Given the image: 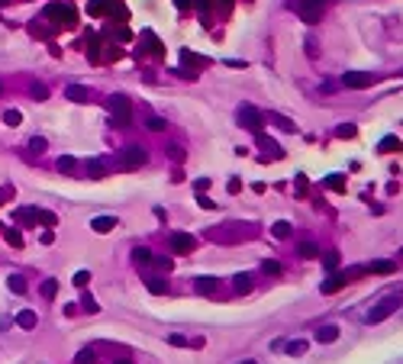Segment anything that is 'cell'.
<instances>
[{"instance_id": "f35d334b", "label": "cell", "mask_w": 403, "mask_h": 364, "mask_svg": "<svg viewBox=\"0 0 403 364\" xmlns=\"http://www.w3.org/2000/svg\"><path fill=\"white\" fill-rule=\"evenodd\" d=\"M326 181H329V187H332V190H342V187H345V184H342V177H339V174L326 177Z\"/></svg>"}, {"instance_id": "c3c4849f", "label": "cell", "mask_w": 403, "mask_h": 364, "mask_svg": "<svg viewBox=\"0 0 403 364\" xmlns=\"http://www.w3.org/2000/svg\"><path fill=\"white\" fill-rule=\"evenodd\" d=\"M0 94H4V81H0Z\"/></svg>"}, {"instance_id": "30bf717a", "label": "cell", "mask_w": 403, "mask_h": 364, "mask_svg": "<svg viewBox=\"0 0 403 364\" xmlns=\"http://www.w3.org/2000/svg\"><path fill=\"white\" fill-rule=\"evenodd\" d=\"M16 326L29 332V329H36V326H39V316L32 313V309H20V313H16Z\"/></svg>"}, {"instance_id": "3957f363", "label": "cell", "mask_w": 403, "mask_h": 364, "mask_svg": "<svg viewBox=\"0 0 403 364\" xmlns=\"http://www.w3.org/2000/svg\"><path fill=\"white\" fill-rule=\"evenodd\" d=\"M297 13L303 16V23H316L323 16V7H326V0H294Z\"/></svg>"}, {"instance_id": "4fadbf2b", "label": "cell", "mask_w": 403, "mask_h": 364, "mask_svg": "<svg viewBox=\"0 0 403 364\" xmlns=\"http://www.w3.org/2000/svg\"><path fill=\"white\" fill-rule=\"evenodd\" d=\"M316 339L323 342V345H332V342H336L339 339V326H319V332H316Z\"/></svg>"}, {"instance_id": "ab89813d", "label": "cell", "mask_w": 403, "mask_h": 364, "mask_svg": "<svg viewBox=\"0 0 403 364\" xmlns=\"http://www.w3.org/2000/svg\"><path fill=\"white\" fill-rule=\"evenodd\" d=\"M323 261H326V268L332 271V268H336V264H339V252H329V255H326V258H323Z\"/></svg>"}, {"instance_id": "7a4b0ae2", "label": "cell", "mask_w": 403, "mask_h": 364, "mask_svg": "<svg viewBox=\"0 0 403 364\" xmlns=\"http://www.w3.org/2000/svg\"><path fill=\"white\" fill-rule=\"evenodd\" d=\"M110 113H113V123L116 126H129V119H133V103H129V97H123V94H113L110 100Z\"/></svg>"}, {"instance_id": "4dcf8cb0", "label": "cell", "mask_w": 403, "mask_h": 364, "mask_svg": "<svg viewBox=\"0 0 403 364\" xmlns=\"http://www.w3.org/2000/svg\"><path fill=\"white\" fill-rule=\"evenodd\" d=\"M133 258H136V264H148V261H152V252H148V248H136Z\"/></svg>"}, {"instance_id": "2e32d148", "label": "cell", "mask_w": 403, "mask_h": 364, "mask_svg": "<svg viewBox=\"0 0 403 364\" xmlns=\"http://www.w3.org/2000/svg\"><path fill=\"white\" fill-rule=\"evenodd\" d=\"M232 284H235V294H249L252 290V274H235Z\"/></svg>"}, {"instance_id": "e0dca14e", "label": "cell", "mask_w": 403, "mask_h": 364, "mask_svg": "<svg viewBox=\"0 0 403 364\" xmlns=\"http://www.w3.org/2000/svg\"><path fill=\"white\" fill-rule=\"evenodd\" d=\"M284 351L291 354V358H300V354H306V342H303V339H297V342H287V345H284Z\"/></svg>"}, {"instance_id": "7c38bea8", "label": "cell", "mask_w": 403, "mask_h": 364, "mask_svg": "<svg viewBox=\"0 0 403 364\" xmlns=\"http://www.w3.org/2000/svg\"><path fill=\"white\" fill-rule=\"evenodd\" d=\"M84 171H87V177H94V181H100V177H107V165H103L100 158H91V161L84 165Z\"/></svg>"}, {"instance_id": "74e56055", "label": "cell", "mask_w": 403, "mask_h": 364, "mask_svg": "<svg viewBox=\"0 0 403 364\" xmlns=\"http://www.w3.org/2000/svg\"><path fill=\"white\" fill-rule=\"evenodd\" d=\"M339 87H342V81H323V94H336Z\"/></svg>"}, {"instance_id": "603a6c76", "label": "cell", "mask_w": 403, "mask_h": 364, "mask_svg": "<svg viewBox=\"0 0 403 364\" xmlns=\"http://www.w3.org/2000/svg\"><path fill=\"white\" fill-rule=\"evenodd\" d=\"M378 148H381V152H400L403 145H400V139H397V136H387V139H384Z\"/></svg>"}, {"instance_id": "1f68e13d", "label": "cell", "mask_w": 403, "mask_h": 364, "mask_svg": "<svg viewBox=\"0 0 403 364\" xmlns=\"http://www.w3.org/2000/svg\"><path fill=\"white\" fill-rule=\"evenodd\" d=\"M336 136H339V139H352V136H355V126H352V123H342V126L336 129Z\"/></svg>"}, {"instance_id": "7dc6e473", "label": "cell", "mask_w": 403, "mask_h": 364, "mask_svg": "<svg viewBox=\"0 0 403 364\" xmlns=\"http://www.w3.org/2000/svg\"><path fill=\"white\" fill-rule=\"evenodd\" d=\"M116 364H133V361H116Z\"/></svg>"}, {"instance_id": "b9f144b4", "label": "cell", "mask_w": 403, "mask_h": 364, "mask_svg": "<svg viewBox=\"0 0 403 364\" xmlns=\"http://www.w3.org/2000/svg\"><path fill=\"white\" fill-rule=\"evenodd\" d=\"M7 242H10L13 248H20V245H23V238H20V235H16V232H7Z\"/></svg>"}, {"instance_id": "d590c367", "label": "cell", "mask_w": 403, "mask_h": 364, "mask_svg": "<svg viewBox=\"0 0 403 364\" xmlns=\"http://www.w3.org/2000/svg\"><path fill=\"white\" fill-rule=\"evenodd\" d=\"M261 271H265V274H274V277H277V274H281V264H277V261H265V264H261Z\"/></svg>"}, {"instance_id": "e575fe53", "label": "cell", "mask_w": 403, "mask_h": 364, "mask_svg": "<svg viewBox=\"0 0 403 364\" xmlns=\"http://www.w3.org/2000/svg\"><path fill=\"white\" fill-rule=\"evenodd\" d=\"M32 97H36V100H46V97H49V87H46V84H32Z\"/></svg>"}, {"instance_id": "6da1fadb", "label": "cell", "mask_w": 403, "mask_h": 364, "mask_svg": "<svg viewBox=\"0 0 403 364\" xmlns=\"http://www.w3.org/2000/svg\"><path fill=\"white\" fill-rule=\"evenodd\" d=\"M400 303H403V290H393V294H387L378 306H371V309H368V316H365V319H368L371 326H374V322H384L387 316H393V313L400 309Z\"/></svg>"}, {"instance_id": "5b68a950", "label": "cell", "mask_w": 403, "mask_h": 364, "mask_svg": "<svg viewBox=\"0 0 403 364\" xmlns=\"http://www.w3.org/2000/svg\"><path fill=\"white\" fill-rule=\"evenodd\" d=\"M342 81V87H352V91H361V87H371L378 77L374 74H368V71H348L345 77H339Z\"/></svg>"}, {"instance_id": "d4e9b609", "label": "cell", "mask_w": 403, "mask_h": 364, "mask_svg": "<svg viewBox=\"0 0 403 364\" xmlns=\"http://www.w3.org/2000/svg\"><path fill=\"white\" fill-rule=\"evenodd\" d=\"M197 290H200V294H207V297L216 294V280H213V277H200V280H197Z\"/></svg>"}, {"instance_id": "ba28073f", "label": "cell", "mask_w": 403, "mask_h": 364, "mask_svg": "<svg viewBox=\"0 0 403 364\" xmlns=\"http://www.w3.org/2000/svg\"><path fill=\"white\" fill-rule=\"evenodd\" d=\"M171 248H174L178 255L194 252V235H187V232H174V235H171Z\"/></svg>"}, {"instance_id": "4316f807", "label": "cell", "mask_w": 403, "mask_h": 364, "mask_svg": "<svg viewBox=\"0 0 403 364\" xmlns=\"http://www.w3.org/2000/svg\"><path fill=\"white\" fill-rule=\"evenodd\" d=\"M397 264L393 261H374V264H368V271H374V274H390Z\"/></svg>"}, {"instance_id": "83f0119b", "label": "cell", "mask_w": 403, "mask_h": 364, "mask_svg": "<svg viewBox=\"0 0 403 364\" xmlns=\"http://www.w3.org/2000/svg\"><path fill=\"white\" fill-rule=\"evenodd\" d=\"M165 342H168V345H174V348H187V345H190V339H184L181 332H171V335H165Z\"/></svg>"}, {"instance_id": "7402d4cb", "label": "cell", "mask_w": 403, "mask_h": 364, "mask_svg": "<svg viewBox=\"0 0 403 364\" xmlns=\"http://www.w3.org/2000/svg\"><path fill=\"white\" fill-rule=\"evenodd\" d=\"M74 168H77V161H74L71 155H61V158H58V171H61V174H71Z\"/></svg>"}, {"instance_id": "52a82bcc", "label": "cell", "mask_w": 403, "mask_h": 364, "mask_svg": "<svg viewBox=\"0 0 403 364\" xmlns=\"http://www.w3.org/2000/svg\"><path fill=\"white\" fill-rule=\"evenodd\" d=\"M65 97L71 103H87L91 100V87H81V84H68L65 87Z\"/></svg>"}, {"instance_id": "ffe728a7", "label": "cell", "mask_w": 403, "mask_h": 364, "mask_svg": "<svg viewBox=\"0 0 403 364\" xmlns=\"http://www.w3.org/2000/svg\"><path fill=\"white\" fill-rule=\"evenodd\" d=\"M297 252H300L303 258H319V245H313V242H300Z\"/></svg>"}, {"instance_id": "f1b7e54d", "label": "cell", "mask_w": 403, "mask_h": 364, "mask_svg": "<svg viewBox=\"0 0 403 364\" xmlns=\"http://www.w3.org/2000/svg\"><path fill=\"white\" fill-rule=\"evenodd\" d=\"M145 126L152 129V132H165V129H168V123H165L162 116H148V119H145Z\"/></svg>"}, {"instance_id": "ac0fdd59", "label": "cell", "mask_w": 403, "mask_h": 364, "mask_svg": "<svg viewBox=\"0 0 403 364\" xmlns=\"http://www.w3.org/2000/svg\"><path fill=\"white\" fill-rule=\"evenodd\" d=\"M271 235H274V238H287V235H291V223H287V219H277V223L271 226Z\"/></svg>"}, {"instance_id": "9a60e30c", "label": "cell", "mask_w": 403, "mask_h": 364, "mask_svg": "<svg viewBox=\"0 0 403 364\" xmlns=\"http://www.w3.org/2000/svg\"><path fill=\"white\" fill-rule=\"evenodd\" d=\"M342 284H345V271L342 274H332V277H326V284H323V294H336Z\"/></svg>"}, {"instance_id": "5bb4252c", "label": "cell", "mask_w": 403, "mask_h": 364, "mask_svg": "<svg viewBox=\"0 0 403 364\" xmlns=\"http://www.w3.org/2000/svg\"><path fill=\"white\" fill-rule=\"evenodd\" d=\"M258 145H261V148H265V152H271V158H284V148H281V145H277V142H271V139H265V136H261V132H258Z\"/></svg>"}, {"instance_id": "d6986e66", "label": "cell", "mask_w": 403, "mask_h": 364, "mask_svg": "<svg viewBox=\"0 0 403 364\" xmlns=\"http://www.w3.org/2000/svg\"><path fill=\"white\" fill-rule=\"evenodd\" d=\"M74 364H97L94 348H81V351H77V358H74Z\"/></svg>"}, {"instance_id": "d6a6232c", "label": "cell", "mask_w": 403, "mask_h": 364, "mask_svg": "<svg viewBox=\"0 0 403 364\" xmlns=\"http://www.w3.org/2000/svg\"><path fill=\"white\" fill-rule=\"evenodd\" d=\"M168 155H171V161H174V165H181V161H184V158H187V152H184V148H181V145H174V148H168Z\"/></svg>"}, {"instance_id": "836d02e7", "label": "cell", "mask_w": 403, "mask_h": 364, "mask_svg": "<svg viewBox=\"0 0 403 364\" xmlns=\"http://www.w3.org/2000/svg\"><path fill=\"white\" fill-rule=\"evenodd\" d=\"M91 284V271H77L74 274V287H87Z\"/></svg>"}, {"instance_id": "cb8c5ba5", "label": "cell", "mask_w": 403, "mask_h": 364, "mask_svg": "<svg viewBox=\"0 0 403 364\" xmlns=\"http://www.w3.org/2000/svg\"><path fill=\"white\" fill-rule=\"evenodd\" d=\"M7 287H10L13 294H26V280L20 277V274H13V277H7Z\"/></svg>"}, {"instance_id": "ee69618b", "label": "cell", "mask_w": 403, "mask_h": 364, "mask_svg": "<svg viewBox=\"0 0 403 364\" xmlns=\"http://www.w3.org/2000/svg\"><path fill=\"white\" fill-rule=\"evenodd\" d=\"M84 309H87V313H97V303H94V300L91 297H84V303H81Z\"/></svg>"}, {"instance_id": "f907efd6", "label": "cell", "mask_w": 403, "mask_h": 364, "mask_svg": "<svg viewBox=\"0 0 403 364\" xmlns=\"http://www.w3.org/2000/svg\"><path fill=\"white\" fill-rule=\"evenodd\" d=\"M400 258H403V248H400Z\"/></svg>"}, {"instance_id": "8fae6325", "label": "cell", "mask_w": 403, "mask_h": 364, "mask_svg": "<svg viewBox=\"0 0 403 364\" xmlns=\"http://www.w3.org/2000/svg\"><path fill=\"white\" fill-rule=\"evenodd\" d=\"M265 123H271V126H277L281 132H297V123H294V119H284L281 113H268V116H265Z\"/></svg>"}, {"instance_id": "277c9868", "label": "cell", "mask_w": 403, "mask_h": 364, "mask_svg": "<svg viewBox=\"0 0 403 364\" xmlns=\"http://www.w3.org/2000/svg\"><path fill=\"white\" fill-rule=\"evenodd\" d=\"M239 123H242V126L249 129V132H255V136H258V132H261V123H265V113H258L255 106L245 103L242 110H239Z\"/></svg>"}, {"instance_id": "60d3db41", "label": "cell", "mask_w": 403, "mask_h": 364, "mask_svg": "<svg viewBox=\"0 0 403 364\" xmlns=\"http://www.w3.org/2000/svg\"><path fill=\"white\" fill-rule=\"evenodd\" d=\"M148 290H152V294H165V284L162 280H148Z\"/></svg>"}, {"instance_id": "bcb514c9", "label": "cell", "mask_w": 403, "mask_h": 364, "mask_svg": "<svg viewBox=\"0 0 403 364\" xmlns=\"http://www.w3.org/2000/svg\"><path fill=\"white\" fill-rule=\"evenodd\" d=\"M158 268H162V271H171L174 264H171V258H158Z\"/></svg>"}, {"instance_id": "f546056e", "label": "cell", "mask_w": 403, "mask_h": 364, "mask_svg": "<svg viewBox=\"0 0 403 364\" xmlns=\"http://www.w3.org/2000/svg\"><path fill=\"white\" fill-rule=\"evenodd\" d=\"M4 123H7V126H20V123H23V113H20V110H7V113H4Z\"/></svg>"}, {"instance_id": "484cf974", "label": "cell", "mask_w": 403, "mask_h": 364, "mask_svg": "<svg viewBox=\"0 0 403 364\" xmlns=\"http://www.w3.org/2000/svg\"><path fill=\"white\" fill-rule=\"evenodd\" d=\"M55 294H58V280L49 277L46 284H42V297H46V300H55Z\"/></svg>"}, {"instance_id": "7bdbcfd3", "label": "cell", "mask_w": 403, "mask_h": 364, "mask_svg": "<svg viewBox=\"0 0 403 364\" xmlns=\"http://www.w3.org/2000/svg\"><path fill=\"white\" fill-rule=\"evenodd\" d=\"M39 219H42L46 226H55V213H39Z\"/></svg>"}, {"instance_id": "44dd1931", "label": "cell", "mask_w": 403, "mask_h": 364, "mask_svg": "<svg viewBox=\"0 0 403 364\" xmlns=\"http://www.w3.org/2000/svg\"><path fill=\"white\" fill-rule=\"evenodd\" d=\"M46 13H49V16H55V20H71V10H68V7H58V4H52Z\"/></svg>"}, {"instance_id": "8d00e7d4", "label": "cell", "mask_w": 403, "mask_h": 364, "mask_svg": "<svg viewBox=\"0 0 403 364\" xmlns=\"http://www.w3.org/2000/svg\"><path fill=\"white\" fill-rule=\"evenodd\" d=\"M29 148H32V152H46L49 142H46V139H29Z\"/></svg>"}, {"instance_id": "8992f818", "label": "cell", "mask_w": 403, "mask_h": 364, "mask_svg": "<svg viewBox=\"0 0 403 364\" xmlns=\"http://www.w3.org/2000/svg\"><path fill=\"white\" fill-rule=\"evenodd\" d=\"M145 161H148V155H145L142 145H129L126 152H123V168H126V171H136V168H142Z\"/></svg>"}, {"instance_id": "681fc988", "label": "cell", "mask_w": 403, "mask_h": 364, "mask_svg": "<svg viewBox=\"0 0 403 364\" xmlns=\"http://www.w3.org/2000/svg\"><path fill=\"white\" fill-rule=\"evenodd\" d=\"M242 364H255V361H242Z\"/></svg>"}, {"instance_id": "9c48e42d", "label": "cell", "mask_w": 403, "mask_h": 364, "mask_svg": "<svg viewBox=\"0 0 403 364\" xmlns=\"http://www.w3.org/2000/svg\"><path fill=\"white\" fill-rule=\"evenodd\" d=\"M91 229H94V232H100V235H107V232L116 229V216H94L91 219Z\"/></svg>"}, {"instance_id": "f6af8a7d", "label": "cell", "mask_w": 403, "mask_h": 364, "mask_svg": "<svg viewBox=\"0 0 403 364\" xmlns=\"http://www.w3.org/2000/svg\"><path fill=\"white\" fill-rule=\"evenodd\" d=\"M197 200H200V207H204V210H216V203H213V200H207V197H204V193H200V197H197Z\"/></svg>"}]
</instances>
